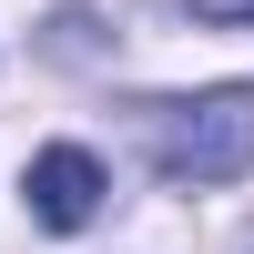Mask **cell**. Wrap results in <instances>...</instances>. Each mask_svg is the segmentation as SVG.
<instances>
[{
	"instance_id": "1",
	"label": "cell",
	"mask_w": 254,
	"mask_h": 254,
	"mask_svg": "<svg viewBox=\"0 0 254 254\" xmlns=\"http://www.w3.org/2000/svg\"><path fill=\"white\" fill-rule=\"evenodd\" d=\"M153 142H163V173L234 183V173H254V92L244 81H214V92H193V102H163Z\"/></svg>"
},
{
	"instance_id": "2",
	"label": "cell",
	"mask_w": 254,
	"mask_h": 254,
	"mask_svg": "<svg viewBox=\"0 0 254 254\" xmlns=\"http://www.w3.org/2000/svg\"><path fill=\"white\" fill-rule=\"evenodd\" d=\"M31 224H51V234H81V224L102 214V193H112V173H102L81 142H51V153H31Z\"/></svg>"
},
{
	"instance_id": "3",
	"label": "cell",
	"mask_w": 254,
	"mask_h": 254,
	"mask_svg": "<svg viewBox=\"0 0 254 254\" xmlns=\"http://www.w3.org/2000/svg\"><path fill=\"white\" fill-rule=\"evenodd\" d=\"M183 10H193V20H214V31H244V20H254V0H183Z\"/></svg>"
}]
</instances>
